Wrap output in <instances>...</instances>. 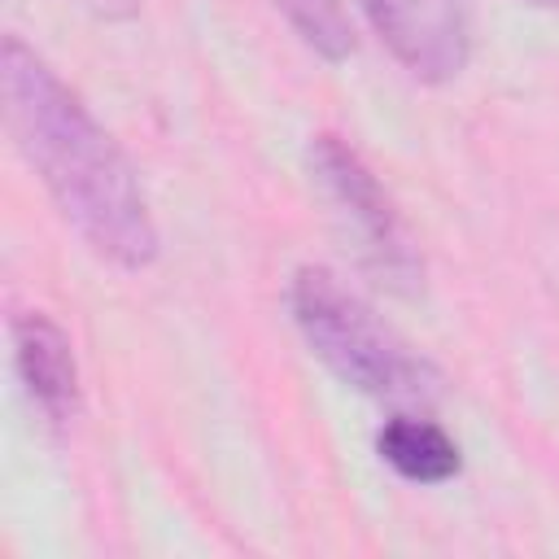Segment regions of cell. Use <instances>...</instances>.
I'll return each mask as SVG.
<instances>
[{
	"instance_id": "cell-7",
	"label": "cell",
	"mask_w": 559,
	"mask_h": 559,
	"mask_svg": "<svg viewBox=\"0 0 559 559\" xmlns=\"http://www.w3.org/2000/svg\"><path fill=\"white\" fill-rule=\"evenodd\" d=\"M293 31L323 57V61H345L354 52V22L341 0H275Z\"/></svg>"
},
{
	"instance_id": "cell-6",
	"label": "cell",
	"mask_w": 559,
	"mask_h": 559,
	"mask_svg": "<svg viewBox=\"0 0 559 559\" xmlns=\"http://www.w3.org/2000/svg\"><path fill=\"white\" fill-rule=\"evenodd\" d=\"M376 450L380 459L402 476V480H415V485H445L459 476L463 467V454H459V441L428 415H406L397 411L393 419H384V428L376 432Z\"/></svg>"
},
{
	"instance_id": "cell-3",
	"label": "cell",
	"mask_w": 559,
	"mask_h": 559,
	"mask_svg": "<svg viewBox=\"0 0 559 559\" xmlns=\"http://www.w3.org/2000/svg\"><path fill=\"white\" fill-rule=\"evenodd\" d=\"M306 166H310L323 201L332 205V214L358 240V258L389 284H415L424 271L419 253H415L406 223L397 218L389 192L371 175V166L341 135H314L306 148Z\"/></svg>"
},
{
	"instance_id": "cell-9",
	"label": "cell",
	"mask_w": 559,
	"mask_h": 559,
	"mask_svg": "<svg viewBox=\"0 0 559 559\" xmlns=\"http://www.w3.org/2000/svg\"><path fill=\"white\" fill-rule=\"evenodd\" d=\"M533 4H559V0H533Z\"/></svg>"
},
{
	"instance_id": "cell-8",
	"label": "cell",
	"mask_w": 559,
	"mask_h": 559,
	"mask_svg": "<svg viewBox=\"0 0 559 559\" xmlns=\"http://www.w3.org/2000/svg\"><path fill=\"white\" fill-rule=\"evenodd\" d=\"M105 9H118V13H131L135 9V0H100Z\"/></svg>"
},
{
	"instance_id": "cell-5",
	"label": "cell",
	"mask_w": 559,
	"mask_h": 559,
	"mask_svg": "<svg viewBox=\"0 0 559 559\" xmlns=\"http://www.w3.org/2000/svg\"><path fill=\"white\" fill-rule=\"evenodd\" d=\"M13 367L35 402V411L52 424L66 428L79 411V362L70 336L39 310L13 319Z\"/></svg>"
},
{
	"instance_id": "cell-4",
	"label": "cell",
	"mask_w": 559,
	"mask_h": 559,
	"mask_svg": "<svg viewBox=\"0 0 559 559\" xmlns=\"http://www.w3.org/2000/svg\"><path fill=\"white\" fill-rule=\"evenodd\" d=\"M380 44L419 83H450L472 57L476 0H358Z\"/></svg>"
},
{
	"instance_id": "cell-1",
	"label": "cell",
	"mask_w": 559,
	"mask_h": 559,
	"mask_svg": "<svg viewBox=\"0 0 559 559\" xmlns=\"http://www.w3.org/2000/svg\"><path fill=\"white\" fill-rule=\"evenodd\" d=\"M0 92L9 131L66 223L105 262L144 271L162 240L140 170L92 118L83 96L17 35L0 44Z\"/></svg>"
},
{
	"instance_id": "cell-2",
	"label": "cell",
	"mask_w": 559,
	"mask_h": 559,
	"mask_svg": "<svg viewBox=\"0 0 559 559\" xmlns=\"http://www.w3.org/2000/svg\"><path fill=\"white\" fill-rule=\"evenodd\" d=\"M288 310L310 354L354 393L389 406H428L441 393L437 367L415 354L376 310L323 266H301L288 284Z\"/></svg>"
}]
</instances>
